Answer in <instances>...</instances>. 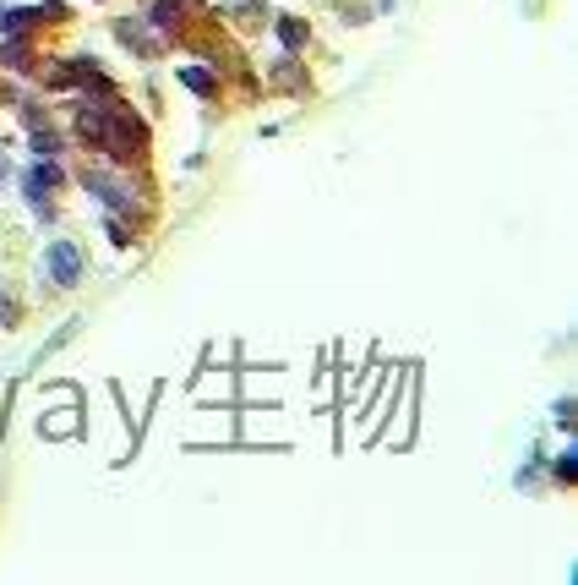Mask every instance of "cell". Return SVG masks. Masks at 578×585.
<instances>
[{"instance_id": "6da1fadb", "label": "cell", "mask_w": 578, "mask_h": 585, "mask_svg": "<svg viewBox=\"0 0 578 585\" xmlns=\"http://www.w3.org/2000/svg\"><path fill=\"white\" fill-rule=\"evenodd\" d=\"M44 269H49V279L66 290V285L83 279V252L71 246V241H49V246H44Z\"/></svg>"}, {"instance_id": "7a4b0ae2", "label": "cell", "mask_w": 578, "mask_h": 585, "mask_svg": "<svg viewBox=\"0 0 578 585\" xmlns=\"http://www.w3.org/2000/svg\"><path fill=\"white\" fill-rule=\"evenodd\" d=\"M83 181H88V191H93V198H99L104 208H136V191H131L126 181H109L104 170H88Z\"/></svg>"}, {"instance_id": "3957f363", "label": "cell", "mask_w": 578, "mask_h": 585, "mask_svg": "<svg viewBox=\"0 0 578 585\" xmlns=\"http://www.w3.org/2000/svg\"><path fill=\"white\" fill-rule=\"evenodd\" d=\"M55 181H60V164H55V159H39V164L22 175V191H28V203H33V208H44V198L55 191Z\"/></svg>"}, {"instance_id": "277c9868", "label": "cell", "mask_w": 578, "mask_h": 585, "mask_svg": "<svg viewBox=\"0 0 578 585\" xmlns=\"http://www.w3.org/2000/svg\"><path fill=\"white\" fill-rule=\"evenodd\" d=\"M39 17H44V12H6V17H0V39H22Z\"/></svg>"}, {"instance_id": "5b68a950", "label": "cell", "mask_w": 578, "mask_h": 585, "mask_svg": "<svg viewBox=\"0 0 578 585\" xmlns=\"http://www.w3.org/2000/svg\"><path fill=\"white\" fill-rule=\"evenodd\" d=\"M278 39H284L289 49H301V44H306V28H301L295 17H278Z\"/></svg>"}, {"instance_id": "8992f818", "label": "cell", "mask_w": 578, "mask_h": 585, "mask_svg": "<svg viewBox=\"0 0 578 585\" xmlns=\"http://www.w3.org/2000/svg\"><path fill=\"white\" fill-rule=\"evenodd\" d=\"M180 6H186V0H159V6H153V22L170 33V28H175V17H180Z\"/></svg>"}, {"instance_id": "52a82bcc", "label": "cell", "mask_w": 578, "mask_h": 585, "mask_svg": "<svg viewBox=\"0 0 578 585\" xmlns=\"http://www.w3.org/2000/svg\"><path fill=\"white\" fill-rule=\"evenodd\" d=\"M180 83H186L191 93H213V77H207V72H197V66H180Z\"/></svg>"}, {"instance_id": "ba28073f", "label": "cell", "mask_w": 578, "mask_h": 585, "mask_svg": "<svg viewBox=\"0 0 578 585\" xmlns=\"http://www.w3.org/2000/svg\"><path fill=\"white\" fill-rule=\"evenodd\" d=\"M556 476H578V448H562V460H556Z\"/></svg>"}, {"instance_id": "9c48e42d", "label": "cell", "mask_w": 578, "mask_h": 585, "mask_svg": "<svg viewBox=\"0 0 578 585\" xmlns=\"http://www.w3.org/2000/svg\"><path fill=\"white\" fill-rule=\"evenodd\" d=\"M6 175H12V164H6V148H0V186H6Z\"/></svg>"}]
</instances>
